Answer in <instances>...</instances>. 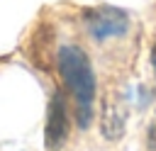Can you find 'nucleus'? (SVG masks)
Returning <instances> with one entry per match:
<instances>
[{
  "instance_id": "1",
  "label": "nucleus",
  "mask_w": 156,
  "mask_h": 151,
  "mask_svg": "<svg viewBox=\"0 0 156 151\" xmlns=\"http://www.w3.org/2000/svg\"><path fill=\"white\" fill-rule=\"evenodd\" d=\"M58 71L68 88V93L76 100V117L78 124L85 129L95 112V73L90 66V58L80 46H61L58 51Z\"/></svg>"
},
{
  "instance_id": "2",
  "label": "nucleus",
  "mask_w": 156,
  "mask_h": 151,
  "mask_svg": "<svg viewBox=\"0 0 156 151\" xmlns=\"http://www.w3.org/2000/svg\"><path fill=\"white\" fill-rule=\"evenodd\" d=\"M83 24H85V29L90 32L93 39L102 41V39L122 37L129 27V17L119 7L100 5V7H90V10L83 12Z\"/></svg>"
},
{
  "instance_id": "3",
  "label": "nucleus",
  "mask_w": 156,
  "mask_h": 151,
  "mask_svg": "<svg viewBox=\"0 0 156 151\" xmlns=\"http://www.w3.org/2000/svg\"><path fill=\"white\" fill-rule=\"evenodd\" d=\"M68 139V110L63 93H54L49 110H46V127H44V144L49 151H58Z\"/></svg>"
},
{
  "instance_id": "4",
  "label": "nucleus",
  "mask_w": 156,
  "mask_h": 151,
  "mask_svg": "<svg viewBox=\"0 0 156 151\" xmlns=\"http://www.w3.org/2000/svg\"><path fill=\"white\" fill-rule=\"evenodd\" d=\"M127 124V107L119 97H105L102 100V112H100V132L105 139L115 141L124 134Z\"/></svg>"
},
{
  "instance_id": "5",
  "label": "nucleus",
  "mask_w": 156,
  "mask_h": 151,
  "mask_svg": "<svg viewBox=\"0 0 156 151\" xmlns=\"http://www.w3.org/2000/svg\"><path fill=\"white\" fill-rule=\"evenodd\" d=\"M146 144H149V151H156V119H154V122H151V127H149Z\"/></svg>"
},
{
  "instance_id": "6",
  "label": "nucleus",
  "mask_w": 156,
  "mask_h": 151,
  "mask_svg": "<svg viewBox=\"0 0 156 151\" xmlns=\"http://www.w3.org/2000/svg\"><path fill=\"white\" fill-rule=\"evenodd\" d=\"M151 68L156 73V41H154V49H151Z\"/></svg>"
}]
</instances>
